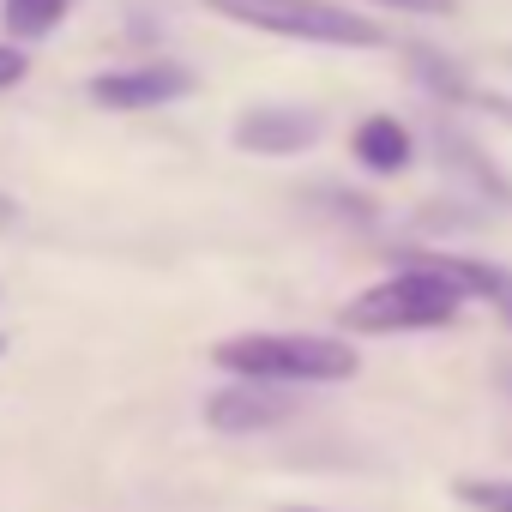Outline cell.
<instances>
[{"mask_svg": "<svg viewBox=\"0 0 512 512\" xmlns=\"http://www.w3.org/2000/svg\"><path fill=\"white\" fill-rule=\"evenodd\" d=\"M284 512H320V506H284Z\"/></svg>", "mask_w": 512, "mask_h": 512, "instance_id": "17", "label": "cell"}, {"mask_svg": "<svg viewBox=\"0 0 512 512\" xmlns=\"http://www.w3.org/2000/svg\"><path fill=\"white\" fill-rule=\"evenodd\" d=\"M0 350H7V338H0Z\"/></svg>", "mask_w": 512, "mask_h": 512, "instance_id": "18", "label": "cell"}, {"mask_svg": "<svg viewBox=\"0 0 512 512\" xmlns=\"http://www.w3.org/2000/svg\"><path fill=\"white\" fill-rule=\"evenodd\" d=\"M320 109H302V103H253L235 115V151H253V157H296L308 145H320Z\"/></svg>", "mask_w": 512, "mask_h": 512, "instance_id": "4", "label": "cell"}, {"mask_svg": "<svg viewBox=\"0 0 512 512\" xmlns=\"http://www.w3.org/2000/svg\"><path fill=\"white\" fill-rule=\"evenodd\" d=\"M410 260H422L428 272L452 278L464 296L488 302V308L506 320V332H512V266H494V260H470V253H410Z\"/></svg>", "mask_w": 512, "mask_h": 512, "instance_id": "7", "label": "cell"}, {"mask_svg": "<svg viewBox=\"0 0 512 512\" xmlns=\"http://www.w3.org/2000/svg\"><path fill=\"white\" fill-rule=\"evenodd\" d=\"M13 217H19V211H13V199H7V193H0V223H13Z\"/></svg>", "mask_w": 512, "mask_h": 512, "instance_id": "16", "label": "cell"}, {"mask_svg": "<svg viewBox=\"0 0 512 512\" xmlns=\"http://www.w3.org/2000/svg\"><path fill=\"white\" fill-rule=\"evenodd\" d=\"M25 73H31L25 49H19V43H0V91H13V85H19Z\"/></svg>", "mask_w": 512, "mask_h": 512, "instance_id": "13", "label": "cell"}, {"mask_svg": "<svg viewBox=\"0 0 512 512\" xmlns=\"http://www.w3.org/2000/svg\"><path fill=\"white\" fill-rule=\"evenodd\" d=\"M73 13V0H0V25L13 37H49Z\"/></svg>", "mask_w": 512, "mask_h": 512, "instance_id": "11", "label": "cell"}, {"mask_svg": "<svg viewBox=\"0 0 512 512\" xmlns=\"http://www.w3.org/2000/svg\"><path fill=\"white\" fill-rule=\"evenodd\" d=\"M350 151H356V163L374 169V175H404L410 157H416V139H410V127H404L398 115H368V121L350 133Z\"/></svg>", "mask_w": 512, "mask_h": 512, "instance_id": "9", "label": "cell"}, {"mask_svg": "<svg viewBox=\"0 0 512 512\" xmlns=\"http://www.w3.org/2000/svg\"><path fill=\"white\" fill-rule=\"evenodd\" d=\"M380 7H398V13H428V19H434V13H452L458 0H380Z\"/></svg>", "mask_w": 512, "mask_h": 512, "instance_id": "15", "label": "cell"}, {"mask_svg": "<svg viewBox=\"0 0 512 512\" xmlns=\"http://www.w3.org/2000/svg\"><path fill=\"white\" fill-rule=\"evenodd\" d=\"M187 91H193L187 67H127V73L91 79V103L103 109H163V103H181Z\"/></svg>", "mask_w": 512, "mask_h": 512, "instance_id": "6", "label": "cell"}, {"mask_svg": "<svg viewBox=\"0 0 512 512\" xmlns=\"http://www.w3.org/2000/svg\"><path fill=\"white\" fill-rule=\"evenodd\" d=\"M296 416V398L290 392H272L260 380H241V386H223L205 398V422L217 434H260V428H278Z\"/></svg>", "mask_w": 512, "mask_h": 512, "instance_id": "5", "label": "cell"}, {"mask_svg": "<svg viewBox=\"0 0 512 512\" xmlns=\"http://www.w3.org/2000/svg\"><path fill=\"white\" fill-rule=\"evenodd\" d=\"M410 73H416L422 91H434V97L470 109V91H476V85L464 79V67H458L452 55H440V49H428V43H410Z\"/></svg>", "mask_w": 512, "mask_h": 512, "instance_id": "10", "label": "cell"}, {"mask_svg": "<svg viewBox=\"0 0 512 512\" xmlns=\"http://www.w3.org/2000/svg\"><path fill=\"white\" fill-rule=\"evenodd\" d=\"M464 302L470 296L452 278L428 272L422 260H410V253H404V266L392 278H380V284H368L362 296L344 302V332H368V338H386V332H434V326H452Z\"/></svg>", "mask_w": 512, "mask_h": 512, "instance_id": "2", "label": "cell"}, {"mask_svg": "<svg viewBox=\"0 0 512 512\" xmlns=\"http://www.w3.org/2000/svg\"><path fill=\"white\" fill-rule=\"evenodd\" d=\"M470 109H482V115H494V121H506L512 127V91H470Z\"/></svg>", "mask_w": 512, "mask_h": 512, "instance_id": "14", "label": "cell"}, {"mask_svg": "<svg viewBox=\"0 0 512 512\" xmlns=\"http://www.w3.org/2000/svg\"><path fill=\"white\" fill-rule=\"evenodd\" d=\"M211 13L266 31V37H290V43H320V49H386V31L368 13H350L338 0H205Z\"/></svg>", "mask_w": 512, "mask_h": 512, "instance_id": "3", "label": "cell"}, {"mask_svg": "<svg viewBox=\"0 0 512 512\" xmlns=\"http://www.w3.org/2000/svg\"><path fill=\"white\" fill-rule=\"evenodd\" d=\"M434 151H440V163H446V169H452V175H458V181H464L476 199H488V205H500V211L512 205V181L500 175V163H494V157H488V151H482L470 133H458V127H440Z\"/></svg>", "mask_w": 512, "mask_h": 512, "instance_id": "8", "label": "cell"}, {"mask_svg": "<svg viewBox=\"0 0 512 512\" xmlns=\"http://www.w3.org/2000/svg\"><path fill=\"white\" fill-rule=\"evenodd\" d=\"M452 494L470 512H512V476H458Z\"/></svg>", "mask_w": 512, "mask_h": 512, "instance_id": "12", "label": "cell"}, {"mask_svg": "<svg viewBox=\"0 0 512 512\" xmlns=\"http://www.w3.org/2000/svg\"><path fill=\"white\" fill-rule=\"evenodd\" d=\"M211 362L235 380H260V386H332L362 368L356 344L320 338V332H241V338H223Z\"/></svg>", "mask_w": 512, "mask_h": 512, "instance_id": "1", "label": "cell"}]
</instances>
